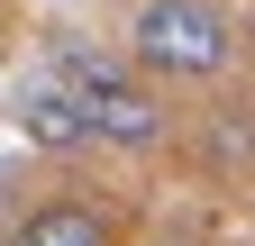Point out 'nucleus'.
Returning <instances> with one entry per match:
<instances>
[{
	"mask_svg": "<svg viewBox=\"0 0 255 246\" xmlns=\"http://www.w3.org/2000/svg\"><path fill=\"white\" fill-rule=\"evenodd\" d=\"M246 55V27L219 9V0H137L128 9V64H137L146 82H219Z\"/></svg>",
	"mask_w": 255,
	"mask_h": 246,
	"instance_id": "obj_1",
	"label": "nucleus"
},
{
	"mask_svg": "<svg viewBox=\"0 0 255 246\" xmlns=\"http://www.w3.org/2000/svg\"><path fill=\"white\" fill-rule=\"evenodd\" d=\"M55 73L73 82V101H82V119H91V137L101 146H119V155H155L164 146V101L146 91V73L128 64V55H101V46H64L55 55Z\"/></svg>",
	"mask_w": 255,
	"mask_h": 246,
	"instance_id": "obj_2",
	"label": "nucleus"
},
{
	"mask_svg": "<svg viewBox=\"0 0 255 246\" xmlns=\"http://www.w3.org/2000/svg\"><path fill=\"white\" fill-rule=\"evenodd\" d=\"M18 128L37 137V146H55V155H82V146H101V137H91V119H82V101H73V82H64L55 64L18 91Z\"/></svg>",
	"mask_w": 255,
	"mask_h": 246,
	"instance_id": "obj_3",
	"label": "nucleus"
},
{
	"mask_svg": "<svg viewBox=\"0 0 255 246\" xmlns=\"http://www.w3.org/2000/svg\"><path fill=\"white\" fill-rule=\"evenodd\" d=\"M9 246H119V219L101 201H82V192H64V201H37L27 219L9 228Z\"/></svg>",
	"mask_w": 255,
	"mask_h": 246,
	"instance_id": "obj_4",
	"label": "nucleus"
},
{
	"mask_svg": "<svg viewBox=\"0 0 255 246\" xmlns=\"http://www.w3.org/2000/svg\"><path fill=\"white\" fill-rule=\"evenodd\" d=\"M246 55H255V27H246Z\"/></svg>",
	"mask_w": 255,
	"mask_h": 246,
	"instance_id": "obj_5",
	"label": "nucleus"
}]
</instances>
